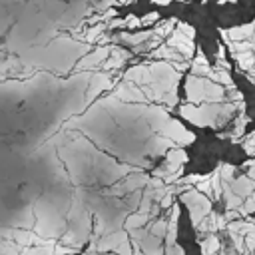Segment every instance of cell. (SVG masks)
Here are the masks:
<instances>
[{"label":"cell","mask_w":255,"mask_h":255,"mask_svg":"<svg viewBox=\"0 0 255 255\" xmlns=\"http://www.w3.org/2000/svg\"><path fill=\"white\" fill-rule=\"evenodd\" d=\"M217 249H219L217 237H215V235H209V237L203 241V255H213V253H217Z\"/></svg>","instance_id":"cell-1"},{"label":"cell","mask_w":255,"mask_h":255,"mask_svg":"<svg viewBox=\"0 0 255 255\" xmlns=\"http://www.w3.org/2000/svg\"><path fill=\"white\" fill-rule=\"evenodd\" d=\"M145 219H147V215H145V213H135V215H131V217H128V221H126V225H128L129 229H133V227H137V225H141V223H145Z\"/></svg>","instance_id":"cell-2"},{"label":"cell","mask_w":255,"mask_h":255,"mask_svg":"<svg viewBox=\"0 0 255 255\" xmlns=\"http://www.w3.org/2000/svg\"><path fill=\"white\" fill-rule=\"evenodd\" d=\"M126 24H128L129 28H137V26H139V18H135V16H129V18H126Z\"/></svg>","instance_id":"cell-3"},{"label":"cell","mask_w":255,"mask_h":255,"mask_svg":"<svg viewBox=\"0 0 255 255\" xmlns=\"http://www.w3.org/2000/svg\"><path fill=\"white\" fill-rule=\"evenodd\" d=\"M245 149H247L249 155L253 153V133H249V137H247V141H245Z\"/></svg>","instance_id":"cell-4"},{"label":"cell","mask_w":255,"mask_h":255,"mask_svg":"<svg viewBox=\"0 0 255 255\" xmlns=\"http://www.w3.org/2000/svg\"><path fill=\"white\" fill-rule=\"evenodd\" d=\"M153 2H155V4H167L169 0H153Z\"/></svg>","instance_id":"cell-5"},{"label":"cell","mask_w":255,"mask_h":255,"mask_svg":"<svg viewBox=\"0 0 255 255\" xmlns=\"http://www.w3.org/2000/svg\"><path fill=\"white\" fill-rule=\"evenodd\" d=\"M221 2H229V0H221Z\"/></svg>","instance_id":"cell-6"}]
</instances>
